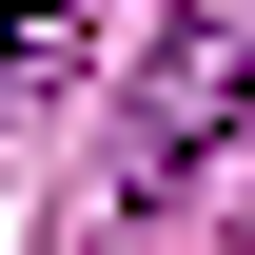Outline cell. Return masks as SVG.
<instances>
[{"instance_id":"6da1fadb","label":"cell","mask_w":255,"mask_h":255,"mask_svg":"<svg viewBox=\"0 0 255 255\" xmlns=\"http://www.w3.org/2000/svg\"><path fill=\"white\" fill-rule=\"evenodd\" d=\"M236 118H255V0H177L118 79V196H177Z\"/></svg>"},{"instance_id":"7a4b0ae2","label":"cell","mask_w":255,"mask_h":255,"mask_svg":"<svg viewBox=\"0 0 255 255\" xmlns=\"http://www.w3.org/2000/svg\"><path fill=\"white\" fill-rule=\"evenodd\" d=\"M79 39H98V0H0V118H20V98H59Z\"/></svg>"}]
</instances>
